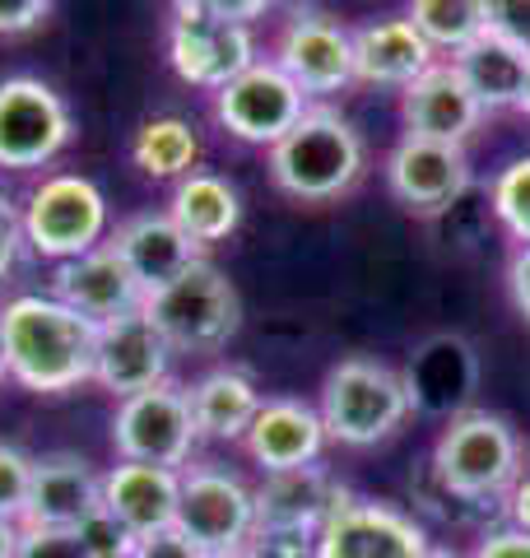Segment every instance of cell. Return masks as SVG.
<instances>
[{
	"instance_id": "obj_1",
	"label": "cell",
	"mask_w": 530,
	"mask_h": 558,
	"mask_svg": "<svg viewBox=\"0 0 530 558\" xmlns=\"http://www.w3.org/2000/svg\"><path fill=\"white\" fill-rule=\"evenodd\" d=\"M98 326L51 293H20L0 307V349L14 387L65 396L94 381Z\"/></svg>"
},
{
	"instance_id": "obj_2",
	"label": "cell",
	"mask_w": 530,
	"mask_h": 558,
	"mask_svg": "<svg viewBox=\"0 0 530 558\" xmlns=\"http://www.w3.org/2000/svg\"><path fill=\"white\" fill-rule=\"evenodd\" d=\"M265 163H270V182L289 201L330 205L359 186L368 172V145L340 108L312 102L303 121L275 149H265Z\"/></svg>"
},
{
	"instance_id": "obj_3",
	"label": "cell",
	"mask_w": 530,
	"mask_h": 558,
	"mask_svg": "<svg viewBox=\"0 0 530 558\" xmlns=\"http://www.w3.org/2000/svg\"><path fill=\"white\" fill-rule=\"evenodd\" d=\"M429 470L437 475V484L451 488L461 502L484 508V502H503L507 488L521 480L526 442H521V433L511 428V418L474 405L437 428L433 451H429Z\"/></svg>"
},
{
	"instance_id": "obj_4",
	"label": "cell",
	"mask_w": 530,
	"mask_h": 558,
	"mask_svg": "<svg viewBox=\"0 0 530 558\" xmlns=\"http://www.w3.org/2000/svg\"><path fill=\"white\" fill-rule=\"evenodd\" d=\"M316 414H322L326 438L335 447L368 451V447L392 442L414 410L396 363H386L377 354H349L340 363H330V373L322 377Z\"/></svg>"
},
{
	"instance_id": "obj_5",
	"label": "cell",
	"mask_w": 530,
	"mask_h": 558,
	"mask_svg": "<svg viewBox=\"0 0 530 558\" xmlns=\"http://www.w3.org/2000/svg\"><path fill=\"white\" fill-rule=\"evenodd\" d=\"M145 317L172 344V354H219L242 326V299L233 279L201 256L172 284L145 293Z\"/></svg>"
},
{
	"instance_id": "obj_6",
	"label": "cell",
	"mask_w": 530,
	"mask_h": 558,
	"mask_svg": "<svg viewBox=\"0 0 530 558\" xmlns=\"http://www.w3.org/2000/svg\"><path fill=\"white\" fill-rule=\"evenodd\" d=\"M20 219H24V247L51 260V266L75 260L108 242V196L84 172H51V178H43L20 205Z\"/></svg>"
},
{
	"instance_id": "obj_7",
	"label": "cell",
	"mask_w": 530,
	"mask_h": 558,
	"mask_svg": "<svg viewBox=\"0 0 530 558\" xmlns=\"http://www.w3.org/2000/svg\"><path fill=\"white\" fill-rule=\"evenodd\" d=\"M112 451H117V461L186 470L201 451V433H196V418H191L186 387L164 381V387L117 400Z\"/></svg>"
},
{
	"instance_id": "obj_8",
	"label": "cell",
	"mask_w": 530,
	"mask_h": 558,
	"mask_svg": "<svg viewBox=\"0 0 530 558\" xmlns=\"http://www.w3.org/2000/svg\"><path fill=\"white\" fill-rule=\"evenodd\" d=\"M261 51L246 24L215 20L201 0H172L168 20V65L191 89L219 94L228 80H238L246 65H256Z\"/></svg>"
},
{
	"instance_id": "obj_9",
	"label": "cell",
	"mask_w": 530,
	"mask_h": 558,
	"mask_svg": "<svg viewBox=\"0 0 530 558\" xmlns=\"http://www.w3.org/2000/svg\"><path fill=\"white\" fill-rule=\"evenodd\" d=\"M177 531L201 554L246 545L256 531V484H246L224 461H191L182 470V498H177Z\"/></svg>"
},
{
	"instance_id": "obj_10",
	"label": "cell",
	"mask_w": 530,
	"mask_h": 558,
	"mask_svg": "<svg viewBox=\"0 0 530 558\" xmlns=\"http://www.w3.org/2000/svg\"><path fill=\"white\" fill-rule=\"evenodd\" d=\"M75 140V117L51 84L33 75L0 80V168L38 172Z\"/></svg>"
},
{
	"instance_id": "obj_11",
	"label": "cell",
	"mask_w": 530,
	"mask_h": 558,
	"mask_svg": "<svg viewBox=\"0 0 530 558\" xmlns=\"http://www.w3.org/2000/svg\"><path fill=\"white\" fill-rule=\"evenodd\" d=\"M308 108L312 98L270 57L246 65L238 80H228L215 94V121L238 145H256V149H275L303 121Z\"/></svg>"
},
{
	"instance_id": "obj_12",
	"label": "cell",
	"mask_w": 530,
	"mask_h": 558,
	"mask_svg": "<svg viewBox=\"0 0 530 558\" xmlns=\"http://www.w3.org/2000/svg\"><path fill=\"white\" fill-rule=\"evenodd\" d=\"M270 61L303 89L312 102L345 94L353 80V28L322 10H298L285 20Z\"/></svg>"
},
{
	"instance_id": "obj_13",
	"label": "cell",
	"mask_w": 530,
	"mask_h": 558,
	"mask_svg": "<svg viewBox=\"0 0 530 558\" xmlns=\"http://www.w3.org/2000/svg\"><path fill=\"white\" fill-rule=\"evenodd\" d=\"M474 168L466 145H442V140L400 135L392 154H386V186H392L396 205H405L419 219L447 215L470 191Z\"/></svg>"
},
{
	"instance_id": "obj_14",
	"label": "cell",
	"mask_w": 530,
	"mask_h": 558,
	"mask_svg": "<svg viewBox=\"0 0 530 558\" xmlns=\"http://www.w3.org/2000/svg\"><path fill=\"white\" fill-rule=\"evenodd\" d=\"M433 545L429 526L377 498H345L316 531V558H419Z\"/></svg>"
},
{
	"instance_id": "obj_15",
	"label": "cell",
	"mask_w": 530,
	"mask_h": 558,
	"mask_svg": "<svg viewBox=\"0 0 530 558\" xmlns=\"http://www.w3.org/2000/svg\"><path fill=\"white\" fill-rule=\"evenodd\" d=\"M405 391H410V410L423 418H456L474 410V391H480V354L466 336H429L423 340L410 363L400 368Z\"/></svg>"
},
{
	"instance_id": "obj_16",
	"label": "cell",
	"mask_w": 530,
	"mask_h": 558,
	"mask_svg": "<svg viewBox=\"0 0 530 558\" xmlns=\"http://www.w3.org/2000/svg\"><path fill=\"white\" fill-rule=\"evenodd\" d=\"M172 344L158 336V326L145 317V307L131 317H117L108 326H98V344H94V387L108 396L127 400L149 387L172 381Z\"/></svg>"
},
{
	"instance_id": "obj_17",
	"label": "cell",
	"mask_w": 530,
	"mask_h": 558,
	"mask_svg": "<svg viewBox=\"0 0 530 558\" xmlns=\"http://www.w3.org/2000/svg\"><path fill=\"white\" fill-rule=\"evenodd\" d=\"M326 447H330V438H326L322 414H316V405L303 396H265L252 428H246V438H242V451L252 457L261 475L316 465L326 457Z\"/></svg>"
},
{
	"instance_id": "obj_18",
	"label": "cell",
	"mask_w": 530,
	"mask_h": 558,
	"mask_svg": "<svg viewBox=\"0 0 530 558\" xmlns=\"http://www.w3.org/2000/svg\"><path fill=\"white\" fill-rule=\"evenodd\" d=\"M400 117H405V135L442 140V145H470V135L484 126L489 112L480 108V98H474L461 70L442 57L400 94Z\"/></svg>"
},
{
	"instance_id": "obj_19",
	"label": "cell",
	"mask_w": 530,
	"mask_h": 558,
	"mask_svg": "<svg viewBox=\"0 0 530 558\" xmlns=\"http://www.w3.org/2000/svg\"><path fill=\"white\" fill-rule=\"evenodd\" d=\"M51 299L75 307L94 326H108L145 307V289H140V279L131 275L127 260L112 252V242H103V247L84 252L75 260H61L57 275H51Z\"/></svg>"
},
{
	"instance_id": "obj_20",
	"label": "cell",
	"mask_w": 530,
	"mask_h": 558,
	"mask_svg": "<svg viewBox=\"0 0 530 558\" xmlns=\"http://www.w3.org/2000/svg\"><path fill=\"white\" fill-rule=\"evenodd\" d=\"M103 508V470L75 451H51L33 457V484L24 502V526H51V531H75Z\"/></svg>"
},
{
	"instance_id": "obj_21",
	"label": "cell",
	"mask_w": 530,
	"mask_h": 558,
	"mask_svg": "<svg viewBox=\"0 0 530 558\" xmlns=\"http://www.w3.org/2000/svg\"><path fill=\"white\" fill-rule=\"evenodd\" d=\"M433 61L442 57L405 14H382L353 28V80L359 84L405 94Z\"/></svg>"
},
{
	"instance_id": "obj_22",
	"label": "cell",
	"mask_w": 530,
	"mask_h": 558,
	"mask_svg": "<svg viewBox=\"0 0 530 558\" xmlns=\"http://www.w3.org/2000/svg\"><path fill=\"white\" fill-rule=\"evenodd\" d=\"M177 498H182V470L117 461L103 470V512H112L135 539L177 526Z\"/></svg>"
},
{
	"instance_id": "obj_23",
	"label": "cell",
	"mask_w": 530,
	"mask_h": 558,
	"mask_svg": "<svg viewBox=\"0 0 530 558\" xmlns=\"http://www.w3.org/2000/svg\"><path fill=\"white\" fill-rule=\"evenodd\" d=\"M108 242H112V252L131 266V275L140 279V289L145 293L172 284L191 260L205 256L196 242L172 223L168 209H140V215L121 219L117 229L108 233Z\"/></svg>"
},
{
	"instance_id": "obj_24",
	"label": "cell",
	"mask_w": 530,
	"mask_h": 558,
	"mask_svg": "<svg viewBox=\"0 0 530 558\" xmlns=\"http://www.w3.org/2000/svg\"><path fill=\"white\" fill-rule=\"evenodd\" d=\"M349 498V488L316 465L261 475L256 484V526H293V531H322L326 517Z\"/></svg>"
},
{
	"instance_id": "obj_25",
	"label": "cell",
	"mask_w": 530,
	"mask_h": 558,
	"mask_svg": "<svg viewBox=\"0 0 530 558\" xmlns=\"http://www.w3.org/2000/svg\"><path fill=\"white\" fill-rule=\"evenodd\" d=\"M186 400H191V418H196L201 442H242L265 391L238 363H215V368L201 373L186 387Z\"/></svg>"
},
{
	"instance_id": "obj_26",
	"label": "cell",
	"mask_w": 530,
	"mask_h": 558,
	"mask_svg": "<svg viewBox=\"0 0 530 558\" xmlns=\"http://www.w3.org/2000/svg\"><path fill=\"white\" fill-rule=\"evenodd\" d=\"M168 215L172 223L182 229L196 247H219L238 233L242 223V196L238 186L224 178V172H209V168H196L186 172L182 182H172V196H168Z\"/></svg>"
},
{
	"instance_id": "obj_27",
	"label": "cell",
	"mask_w": 530,
	"mask_h": 558,
	"mask_svg": "<svg viewBox=\"0 0 530 558\" xmlns=\"http://www.w3.org/2000/svg\"><path fill=\"white\" fill-rule=\"evenodd\" d=\"M447 61L466 75V84L474 89L484 112H517L521 108V94L530 80V57L521 47L503 43L498 33H484V38H474L466 51H456Z\"/></svg>"
},
{
	"instance_id": "obj_28",
	"label": "cell",
	"mask_w": 530,
	"mask_h": 558,
	"mask_svg": "<svg viewBox=\"0 0 530 558\" xmlns=\"http://www.w3.org/2000/svg\"><path fill=\"white\" fill-rule=\"evenodd\" d=\"M131 163L154 182H182L201 163V135L186 117H149L131 140Z\"/></svg>"
},
{
	"instance_id": "obj_29",
	"label": "cell",
	"mask_w": 530,
	"mask_h": 558,
	"mask_svg": "<svg viewBox=\"0 0 530 558\" xmlns=\"http://www.w3.org/2000/svg\"><path fill=\"white\" fill-rule=\"evenodd\" d=\"M405 20L429 38L437 57H456V51H466L474 38L489 33L484 0H410Z\"/></svg>"
},
{
	"instance_id": "obj_30",
	"label": "cell",
	"mask_w": 530,
	"mask_h": 558,
	"mask_svg": "<svg viewBox=\"0 0 530 558\" xmlns=\"http://www.w3.org/2000/svg\"><path fill=\"white\" fill-rule=\"evenodd\" d=\"M489 209L517 247H530V154H517V159H507L493 172Z\"/></svg>"
},
{
	"instance_id": "obj_31",
	"label": "cell",
	"mask_w": 530,
	"mask_h": 558,
	"mask_svg": "<svg viewBox=\"0 0 530 558\" xmlns=\"http://www.w3.org/2000/svg\"><path fill=\"white\" fill-rule=\"evenodd\" d=\"M28 484H33V457L14 442H0V517H24L28 502Z\"/></svg>"
},
{
	"instance_id": "obj_32",
	"label": "cell",
	"mask_w": 530,
	"mask_h": 558,
	"mask_svg": "<svg viewBox=\"0 0 530 558\" xmlns=\"http://www.w3.org/2000/svg\"><path fill=\"white\" fill-rule=\"evenodd\" d=\"M75 535H80V545H84L88 558H131V549H135V535L103 508L88 521H80Z\"/></svg>"
},
{
	"instance_id": "obj_33",
	"label": "cell",
	"mask_w": 530,
	"mask_h": 558,
	"mask_svg": "<svg viewBox=\"0 0 530 558\" xmlns=\"http://www.w3.org/2000/svg\"><path fill=\"white\" fill-rule=\"evenodd\" d=\"M246 549L256 558H316V531H293V526H256Z\"/></svg>"
},
{
	"instance_id": "obj_34",
	"label": "cell",
	"mask_w": 530,
	"mask_h": 558,
	"mask_svg": "<svg viewBox=\"0 0 530 558\" xmlns=\"http://www.w3.org/2000/svg\"><path fill=\"white\" fill-rule=\"evenodd\" d=\"M489 10V33H498L503 43L521 47L530 57V0H484Z\"/></svg>"
},
{
	"instance_id": "obj_35",
	"label": "cell",
	"mask_w": 530,
	"mask_h": 558,
	"mask_svg": "<svg viewBox=\"0 0 530 558\" xmlns=\"http://www.w3.org/2000/svg\"><path fill=\"white\" fill-rule=\"evenodd\" d=\"M14 558H88L75 531H51V526H24L20 554Z\"/></svg>"
},
{
	"instance_id": "obj_36",
	"label": "cell",
	"mask_w": 530,
	"mask_h": 558,
	"mask_svg": "<svg viewBox=\"0 0 530 558\" xmlns=\"http://www.w3.org/2000/svg\"><path fill=\"white\" fill-rule=\"evenodd\" d=\"M24 256V219L5 191H0V279H5Z\"/></svg>"
},
{
	"instance_id": "obj_37",
	"label": "cell",
	"mask_w": 530,
	"mask_h": 558,
	"mask_svg": "<svg viewBox=\"0 0 530 558\" xmlns=\"http://www.w3.org/2000/svg\"><path fill=\"white\" fill-rule=\"evenodd\" d=\"M57 0H0V38H20L38 28Z\"/></svg>"
},
{
	"instance_id": "obj_38",
	"label": "cell",
	"mask_w": 530,
	"mask_h": 558,
	"mask_svg": "<svg viewBox=\"0 0 530 558\" xmlns=\"http://www.w3.org/2000/svg\"><path fill=\"white\" fill-rule=\"evenodd\" d=\"M466 558H530V531L517 526H493L474 539V549Z\"/></svg>"
},
{
	"instance_id": "obj_39",
	"label": "cell",
	"mask_w": 530,
	"mask_h": 558,
	"mask_svg": "<svg viewBox=\"0 0 530 558\" xmlns=\"http://www.w3.org/2000/svg\"><path fill=\"white\" fill-rule=\"evenodd\" d=\"M131 558H201V549L191 545V539L182 531H154V535H140Z\"/></svg>"
},
{
	"instance_id": "obj_40",
	"label": "cell",
	"mask_w": 530,
	"mask_h": 558,
	"mask_svg": "<svg viewBox=\"0 0 530 558\" xmlns=\"http://www.w3.org/2000/svg\"><path fill=\"white\" fill-rule=\"evenodd\" d=\"M201 5L215 14V20H228V24H246L252 28L256 20H265L279 0H201Z\"/></svg>"
},
{
	"instance_id": "obj_41",
	"label": "cell",
	"mask_w": 530,
	"mask_h": 558,
	"mask_svg": "<svg viewBox=\"0 0 530 558\" xmlns=\"http://www.w3.org/2000/svg\"><path fill=\"white\" fill-rule=\"evenodd\" d=\"M507 293H511V307L530 322V247H517L507 260Z\"/></svg>"
},
{
	"instance_id": "obj_42",
	"label": "cell",
	"mask_w": 530,
	"mask_h": 558,
	"mask_svg": "<svg viewBox=\"0 0 530 558\" xmlns=\"http://www.w3.org/2000/svg\"><path fill=\"white\" fill-rule=\"evenodd\" d=\"M503 508H507V526H517V531H530V470H521V480L507 488Z\"/></svg>"
},
{
	"instance_id": "obj_43",
	"label": "cell",
	"mask_w": 530,
	"mask_h": 558,
	"mask_svg": "<svg viewBox=\"0 0 530 558\" xmlns=\"http://www.w3.org/2000/svg\"><path fill=\"white\" fill-rule=\"evenodd\" d=\"M20 539H24V521L0 517V558H14V554H20Z\"/></svg>"
},
{
	"instance_id": "obj_44",
	"label": "cell",
	"mask_w": 530,
	"mask_h": 558,
	"mask_svg": "<svg viewBox=\"0 0 530 558\" xmlns=\"http://www.w3.org/2000/svg\"><path fill=\"white\" fill-rule=\"evenodd\" d=\"M419 558H466V554H461V549H451V545H442V539H433V545L423 549Z\"/></svg>"
},
{
	"instance_id": "obj_45",
	"label": "cell",
	"mask_w": 530,
	"mask_h": 558,
	"mask_svg": "<svg viewBox=\"0 0 530 558\" xmlns=\"http://www.w3.org/2000/svg\"><path fill=\"white\" fill-rule=\"evenodd\" d=\"M201 558H256V554L246 549V545H233V549H205Z\"/></svg>"
},
{
	"instance_id": "obj_46",
	"label": "cell",
	"mask_w": 530,
	"mask_h": 558,
	"mask_svg": "<svg viewBox=\"0 0 530 558\" xmlns=\"http://www.w3.org/2000/svg\"><path fill=\"white\" fill-rule=\"evenodd\" d=\"M279 5H289V14H298V10H316V0H279Z\"/></svg>"
},
{
	"instance_id": "obj_47",
	"label": "cell",
	"mask_w": 530,
	"mask_h": 558,
	"mask_svg": "<svg viewBox=\"0 0 530 558\" xmlns=\"http://www.w3.org/2000/svg\"><path fill=\"white\" fill-rule=\"evenodd\" d=\"M526 121H530V80H526V94H521V108H517Z\"/></svg>"
},
{
	"instance_id": "obj_48",
	"label": "cell",
	"mask_w": 530,
	"mask_h": 558,
	"mask_svg": "<svg viewBox=\"0 0 530 558\" xmlns=\"http://www.w3.org/2000/svg\"><path fill=\"white\" fill-rule=\"evenodd\" d=\"M10 373H5V349H0V381H5Z\"/></svg>"
},
{
	"instance_id": "obj_49",
	"label": "cell",
	"mask_w": 530,
	"mask_h": 558,
	"mask_svg": "<svg viewBox=\"0 0 530 558\" xmlns=\"http://www.w3.org/2000/svg\"><path fill=\"white\" fill-rule=\"evenodd\" d=\"M526 470H530V442H526Z\"/></svg>"
}]
</instances>
